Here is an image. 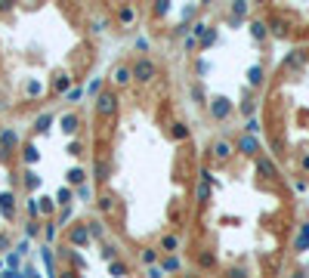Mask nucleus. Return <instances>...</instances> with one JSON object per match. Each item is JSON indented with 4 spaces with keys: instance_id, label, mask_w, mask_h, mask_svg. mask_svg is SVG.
I'll return each mask as SVG.
<instances>
[{
    "instance_id": "f257e3e1",
    "label": "nucleus",
    "mask_w": 309,
    "mask_h": 278,
    "mask_svg": "<svg viewBox=\"0 0 309 278\" xmlns=\"http://www.w3.org/2000/svg\"><path fill=\"white\" fill-rule=\"evenodd\" d=\"M294 278H306V275H294Z\"/></svg>"
}]
</instances>
